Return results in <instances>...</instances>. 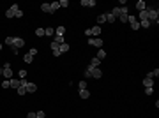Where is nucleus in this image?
Segmentation results:
<instances>
[{
	"label": "nucleus",
	"mask_w": 159,
	"mask_h": 118,
	"mask_svg": "<svg viewBox=\"0 0 159 118\" xmlns=\"http://www.w3.org/2000/svg\"><path fill=\"white\" fill-rule=\"evenodd\" d=\"M147 14H149V23L150 25H157V16H159V11H157V7H147Z\"/></svg>",
	"instance_id": "nucleus-1"
},
{
	"label": "nucleus",
	"mask_w": 159,
	"mask_h": 118,
	"mask_svg": "<svg viewBox=\"0 0 159 118\" xmlns=\"http://www.w3.org/2000/svg\"><path fill=\"white\" fill-rule=\"evenodd\" d=\"M85 71H87V72L90 74V78H97V79H99L101 76H103V72H101V69H99V67H92L90 64L87 65V69H85Z\"/></svg>",
	"instance_id": "nucleus-2"
},
{
	"label": "nucleus",
	"mask_w": 159,
	"mask_h": 118,
	"mask_svg": "<svg viewBox=\"0 0 159 118\" xmlns=\"http://www.w3.org/2000/svg\"><path fill=\"white\" fill-rule=\"evenodd\" d=\"M2 76L5 79L14 78V74H12V71H11V62H5V64H4V67H2Z\"/></svg>",
	"instance_id": "nucleus-3"
},
{
	"label": "nucleus",
	"mask_w": 159,
	"mask_h": 118,
	"mask_svg": "<svg viewBox=\"0 0 159 118\" xmlns=\"http://www.w3.org/2000/svg\"><path fill=\"white\" fill-rule=\"evenodd\" d=\"M88 44H90V46H96V48L101 49V46H103V39H101V37H90V39H88Z\"/></svg>",
	"instance_id": "nucleus-4"
},
{
	"label": "nucleus",
	"mask_w": 159,
	"mask_h": 118,
	"mask_svg": "<svg viewBox=\"0 0 159 118\" xmlns=\"http://www.w3.org/2000/svg\"><path fill=\"white\" fill-rule=\"evenodd\" d=\"M127 21H129V25H131L133 30H138V28H140V23H138V19H136L134 16H127Z\"/></svg>",
	"instance_id": "nucleus-5"
},
{
	"label": "nucleus",
	"mask_w": 159,
	"mask_h": 118,
	"mask_svg": "<svg viewBox=\"0 0 159 118\" xmlns=\"http://www.w3.org/2000/svg\"><path fill=\"white\" fill-rule=\"evenodd\" d=\"M25 46V41L21 39V37H12V48H23Z\"/></svg>",
	"instance_id": "nucleus-6"
},
{
	"label": "nucleus",
	"mask_w": 159,
	"mask_h": 118,
	"mask_svg": "<svg viewBox=\"0 0 159 118\" xmlns=\"http://www.w3.org/2000/svg\"><path fill=\"white\" fill-rule=\"evenodd\" d=\"M9 85H11V88H16V90H18V88H20V85H21V83H20V79L12 78V79H9Z\"/></svg>",
	"instance_id": "nucleus-7"
},
{
	"label": "nucleus",
	"mask_w": 159,
	"mask_h": 118,
	"mask_svg": "<svg viewBox=\"0 0 159 118\" xmlns=\"http://www.w3.org/2000/svg\"><path fill=\"white\" fill-rule=\"evenodd\" d=\"M80 4H81L83 7H94V5H96V0H81Z\"/></svg>",
	"instance_id": "nucleus-8"
},
{
	"label": "nucleus",
	"mask_w": 159,
	"mask_h": 118,
	"mask_svg": "<svg viewBox=\"0 0 159 118\" xmlns=\"http://www.w3.org/2000/svg\"><path fill=\"white\" fill-rule=\"evenodd\" d=\"M41 9H42V12H46V14H53V11H51V5H50V4H42V5H41Z\"/></svg>",
	"instance_id": "nucleus-9"
},
{
	"label": "nucleus",
	"mask_w": 159,
	"mask_h": 118,
	"mask_svg": "<svg viewBox=\"0 0 159 118\" xmlns=\"http://www.w3.org/2000/svg\"><path fill=\"white\" fill-rule=\"evenodd\" d=\"M90 32H92V37H99V34H101V27L96 25L94 28H90Z\"/></svg>",
	"instance_id": "nucleus-10"
},
{
	"label": "nucleus",
	"mask_w": 159,
	"mask_h": 118,
	"mask_svg": "<svg viewBox=\"0 0 159 118\" xmlns=\"http://www.w3.org/2000/svg\"><path fill=\"white\" fill-rule=\"evenodd\" d=\"M36 90H37V85L36 83H27V92L28 93H34Z\"/></svg>",
	"instance_id": "nucleus-11"
},
{
	"label": "nucleus",
	"mask_w": 159,
	"mask_h": 118,
	"mask_svg": "<svg viewBox=\"0 0 159 118\" xmlns=\"http://www.w3.org/2000/svg\"><path fill=\"white\" fill-rule=\"evenodd\" d=\"M136 9H138V11H145V9H147V4H145L143 0H138V2H136Z\"/></svg>",
	"instance_id": "nucleus-12"
},
{
	"label": "nucleus",
	"mask_w": 159,
	"mask_h": 118,
	"mask_svg": "<svg viewBox=\"0 0 159 118\" xmlns=\"http://www.w3.org/2000/svg\"><path fill=\"white\" fill-rule=\"evenodd\" d=\"M69 48H71V46H69L67 42L60 44V48H58V49H60V55H62V53H67V51H69Z\"/></svg>",
	"instance_id": "nucleus-13"
},
{
	"label": "nucleus",
	"mask_w": 159,
	"mask_h": 118,
	"mask_svg": "<svg viewBox=\"0 0 159 118\" xmlns=\"http://www.w3.org/2000/svg\"><path fill=\"white\" fill-rule=\"evenodd\" d=\"M152 85H154V79L152 78H145L143 79V86H145V88H149V86H152Z\"/></svg>",
	"instance_id": "nucleus-14"
},
{
	"label": "nucleus",
	"mask_w": 159,
	"mask_h": 118,
	"mask_svg": "<svg viewBox=\"0 0 159 118\" xmlns=\"http://www.w3.org/2000/svg\"><path fill=\"white\" fill-rule=\"evenodd\" d=\"M55 34H57V35H62V37H64V34H66V27H64V25H60V27H58V28L55 30Z\"/></svg>",
	"instance_id": "nucleus-15"
},
{
	"label": "nucleus",
	"mask_w": 159,
	"mask_h": 118,
	"mask_svg": "<svg viewBox=\"0 0 159 118\" xmlns=\"http://www.w3.org/2000/svg\"><path fill=\"white\" fill-rule=\"evenodd\" d=\"M80 97H81V99H88V97H90V92H88L87 88H85V90H80Z\"/></svg>",
	"instance_id": "nucleus-16"
},
{
	"label": "nucleus",
	"mask_w": 159,
	"mask_h": 118,
	"mask_svg": "<svg viewBox=\"0 0 159 118\" xmlns=\"http://www.w3.org/2000/svg\"><path fill=\"white\" fill-rule=\"evenodd\" d=\"M104 16H106V21H108V23H113V21H115V19H117V18H115V16H113V14H112V12H106V14H104Z\"/></svg>",
	"instance_id": "nucleus-17"
},
{
	"label": "nucleus",
	"mask_w": 159,
	"mask_h": 118,
	"mask_svg": "<svg viewBox=\"0 0 159 118\" xmlns=\"http://www.w3.org/2000/svg\"><path fill=\"white\" fill-rule=\"evenodd\" d=\"M44 35H55V28H51V27H48V28H44Z\"/></svg>",
	"instance_id": "nucleus-18"
},
{
	"label": "nucleus",
	"mask_w": 159,
	"mask_h": 118,
	"mask_svg": "<svg viewBox=\"0 0 159 118\" xmlns=\"http://www.w3.org/2000/svg\"><path fill=\"white\" fill-rule=\"evenodd\" d=\"M23 62H25V64H32V62H34V56H32V55H28V53H27V55H25V56H23Z\"/></svg>",
	"instance_id": "nucleus-19"
},
{
	"label": "nucleus",
	"mask_w": 159,
	"mask_h": 118,
	"mask_svg": "<svg viewBox=\"0 0 159 118\" xmlns=\"http://www.w3.org/2000/svg\"><path fill=\"white\" fill-rule=\"evenodd\" d=\"M99 64H101V60H99L97 56H94V58L90 60V65H92V67H99Z\"/></svg>",
	"instance_id": "nucleus-20"
},
{
	"label": "nucleus",
	"mask_w": 159,
	"mask_h": 118,
	"mask_svg": "<svg viewBox=\"0 0 159 118\" xmlns=\"http://www.w3.org/2000/svg\"><path fill=\"white\" fill-rule=\"evenodd\" d=\"M97 58H99V60H104V58H106V51H104V49H99V51H97Z\"/></svg>",
	"instance_id": "nucleus-21"
},
{
	"label": "nucleus",
	"mask_w": 159,
	"mask_h": 118,
	"mask_svg": "<svg viewBox=\"0 0 159 118\" xmlns=\"http://www.w3.org/2000/svg\"><path fill=\"white\" fill-rule=\"evenodd\" d=\"M159 76V69H156V71H152V72H149V74H147V78H157Z\"/></svg>",
	"instance_id": "nucleus-22"
},
{
	"label": "nucleus",
	"mask_w": 159,
	"mask_h": 118,
	"mask_svg": "<svg viewBox=\"0 0 159 118\" xmlns=\"http://www.w3.org/2000/svg\"><path fill=\"white\" fill-rule=\"evenodd\" d=\"M104 21H106V16H104V14H99V16H97V25L101 27V23H104Z\"/></svg>",
	"instance_id": "nucleus-23"
},
{
	"label": "nucleus",
	"mask_w": 159,
	"mask_h": 118,
	"mask_svg": "<svg viewBox=\"0 0 159 118\" xmlns=\"http://www.w3.org/2000/svg\"><path fill=\"white\" fill-rule=\"evenodd\" d=\"M138 23H140V27H143V28H149V27H150L149 19H143V21H138Z\"/></svg>",
	"instance_id": "nucleus-24"
},
{
	"label": "nucleus",
	"mask_w": 159,
	"mask_h": 118,
	"mask_svg": "<svg viewBox=\"0 0 159 118\" xmlns=\"http://www.w3.org/2000/svg\"><path fill=\"white\" fill-rule=\"evenodd\" d=\"M18 76H20V79H27V71H25V69H21V71L18 72Z\"/></svg>",
	"instance_id": "nucleus-25"
},
{
	"label": "nucleus",
	"mask_w": 159,
	"mask_h": 118,
	"mask_svg": "<svg viewBox=\"0 0 159 118\" xmlns=\"http://www.w3.org/2000/svg\"><path fill=\"white\" fill-rule=\"evenodd\" d=\"M112 14H113L115 18H119V16H120V7H113V11H112Z\"/></svg>",
	"instance_id": "nucleus-26"
},
{
	"label": "nucleus",
	"mask_w": 159,
	"mask_h": 118,
	"mask_svg": "<svg viewBox=\"0 0 159 118\" xmlns=\"http://www.w3.org/2000/svg\"><path fill=\"white\" fill-rule=\"evenodd\" d=\"M55 42H57L58 46H60V44H64V37H62V35H55Z\"/></svg>",
	"instance_id": "nucleus-27"
},
{
	"label": "nucleus",
	"mask_w": 159,
	"mask_h": 118,
	"mask_svg": "<svg viewBox=\"0 0 159 118\" xmlns=\"http://www.w3.org/2000/svg\"><path fill=\"white\" fill-rule=\"evenodd\" d=\"M50 5H51V11H53V12H55L57 9H60V5H58V2H53V4H50Z\"/></svg>",
	"instance_id": "nucleus-28"
},
{
	"label": "nucleus",
	"mask_w": 159,
	"mask_h": 118,
	"mask_svg": "<svg viewBox=\"0 0 159 118\" xmlns=\"http://www.w3.org/2000/svg\"><path fill=\"white\" fill-rule=\"evenodd\" d=\"M37 51H39L37 48H30V49H28V55H32V56H36V55H37Z\"/></svg>",
	"instance_id": "nucleus-29"
},
{
	"label": "nucleus",
	"mask_w": 159,
	"mask_h": 118,
	"mask_svg": "<svg viewBox=\"0 0 159 118\" xmlns=\"http://www.w3.org/2000/svg\"><path fill=\"white\" fill-rule=\"evenodd\" d=\"M36 35H37V37H42V35H44V28H37V30H36Z\"/></svg>",
	"instance_id": "nucleus-30"
},
{
	"label": "nucleus",
	"mask_w": 159,
	"mask_h": 118,
	"mask_svg": "<svg viewBox=\"0 0 159 118\" xmlns=\"http://www.w3.org/2000/svg\"><path fill=\"white\" fill-rule=\"evenodd\" d=\"M145 93H147V95H152V93H154V86H149V88H145Z\"/></svg>",
	"instance_id": "nucleus-31"
},
{
	"label": "nucleus",
	"mask_w": 159,
	"mask_h": 118,
	"mask_svg": "<svg viewBox=\"0 0 159 118\" xmlns=\"http://www.w3.org/2000/svg\"><path fill=\"white\" fill-rule=\"evenodd\" d=\"M119 21H122V23H127V16H125V14H120V16H119Z\"/></svg>",
	"instance_id": "nucleus-32"
},
{
	"label": "nucleus",
	"mask_w": 159,
	"mask_h": 118,
	"mask_svg": "<svg viewBox=\"0 0 159 118\" xmlns=\"http://www.w3.org/2000/svg\"><path fill=\"white\" fill-rule=\"evenodd\" d=\"M58 5H60V7H67V5H69V2H67V0H60V2H58Z\"/></svg>",
	"instance_id": "nucleus-33"
},
{
	"label": "nucleus",
	"mask_w": 159,
	"mask_h": 118,
	"mask_svg": "<svg viewBox=\"0 0 159 118\" xmlns=\"http://www.w3.org/2000/svg\"><path fill=\"white\" fill-rule=\"evenodd\" d=\"M58 48H60V46H58V44H57V42L53 41V42H51V51H57Z\"/></svg>",
	"instance_id": "nucleus-34"
},
{
	"label": "nucleus",
	"mask_w": 159,
	"mask_h": 118,
	"mask_svg": "<svg viewBox=\"0 0 159 118\" xmlns=\"http://www.w3.org/2000/svg\"><path fill=\"white\" fill-rule=\"evenodd\" d=\"M9 86H11V85H9V79H4V81H2V88H9Z\"/></svg>",
	"instance_id": "nucleus-35"
},
{
	"label": "nucleus",
	"mask_w": 159,
	"mask_h": 118,
	"mask_svg": "<svg viewBox=\"0 0 159 118\" xmlns=\"http://www.w3.org/2000/svg\"><path fill=\"white\" fill-rule=\"evenodd\" d=\"M36 115H37V118H46L44 111H36Z\"/></svg>",
	"instance_id": "nucleus-36"
},
{
	"label": "nucleus",
	"mask_w": 159,
	"mask_h": 118,
	"mask_svg": "<svg viewBox=\"0 0 159 118\" xmlns=\"http://www.w3.org/2000/svg\"><path fill=\"white\" fill-rule=\"evenodd\" d=\"M87 88V83L85 81H80V90H85Z\"/></svg>",
	"instance_id": "nucleus-37"
},
{
	"label": "nucleus",
	"mask_w": 159,
	"mask_h": 118,
	"mask_svg": "<svg viewBox=\"0 0 159 118\" xmlns=\"http://www.w3.org/2000/svg\"><path fill=\"white\" fill-rule=\"evenodd\" d=\"M27 118H37V115H36V113H34V111H30V113H28V115H27Z\"/></svg>",
	"instance_id": "nucleus-38"
},
{
	"label": "nucleus",
	"mask_w": 159,
	"mask_h": 118,
	"mask_svg": "<svg viewBox=\"0 0 159 118\" xmlns=\"http://www.w3.org/2000/svg\"><path fill=\"white\" fill-rule=\"evenodd\" d=\"M5 44H9V46H12V37H7V39H5Z\"/></svg>",
	"instance_id": "nucleus-39"
},
{
	"label": "nucleus",
	"mask_w": 159,
	"mask_h": 118,
	"mask_svg": "<svg viewBox=\"0 0 159 118\" xmlns=\"http://www.w3.org/2000/svg\"><path fill=\"white\" fill-rule=\"evenodd\" d=\"M85 35H87V37H88V39H90V37H92V32H90V28H88V30H85Z\"/></svg>",
	"instance_id": "nucleus-40"
},
{
	"label": "nucleus",
	"mask_w": 159,
	"mask_h": 118,
	"mask_svg": "<svg viewBox=\"0 0 159 118\" xmlns=\"http://www.w3.org/2000/svg\"><path fill=\"white\" fill-rule=\"evenodd\" d=\"M0 74H2V67H0Z\"/></svg>",
	"instance_id": "nucleus-41"
},
{
	"label": "nucleus",
	"mask_w": 159,
	"mask_h": 118,
	"mask_svg": "<svg viewBox=\"0 0 159 118\" xmlns=\"http://www.w3.org/2000/svg\"><path fill=\"white\" fill-rule=\"evenodd\" d=\"M0 49H2V42H0Z\"/></svg>",
	"instance_id": "nucleus-42"
}]
</instances>
